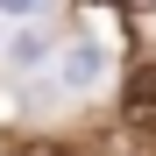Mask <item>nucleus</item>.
Returning a JSON list of instances; mask_svg holds the SVG:
<instances>
[{"instance_id": "obj_1", "label": "nucleus", "mask_w": 156, "mask_h": 156, "mask_svg": "<svg viewBox=\"0 0 156 156\" xmlns=\"http://www.w3.org/2000/svg\"><path fill=\"white\" fill-rule=\"evenodd\" d=\"M121 114H128V128H156V64L128 78V92H121Z\"/></svg>"}, {"instance_id": "obj_2", "label": "nucleus", "mask_w": 156, "mask_h": 156, "mask_svg": "<svg viewBox=\"0 0 156 156\" xmlns=\"http://www.w3.org/2000/svg\"><path fill=\"white\" fill-rule=\"evenodd\" d=\"M99 71H107V50H99V43H78L71 57H64V85L78 92V85H92Z\"/></svg>"}, {"instance_id": "obj_3", "label": "nucleus", "mask_w": 156, "mask_h": 156, "mask_svg": "<svg viewBox=\"0 0 156 156\" xmlns=\"http://www.w3.org/2000/svg\"><path fill=\"white\" fill-rule=\"evenodd\" d=\"M29 7H43V0H0V14H29Z\"/></svg>"}]
</instances>
